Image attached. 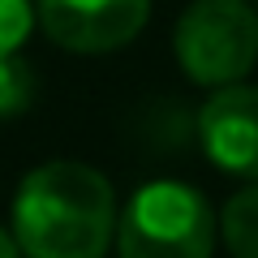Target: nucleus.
Listing matches in <instances>:
<instances>
[{"instance_id":"obj_1","label":"nucleus","mask_w":258,"mask_h":258,"mask_svg":"<svg viewBox=\"0 0 258 258\" xmlns=\"http://www.w3.org/2000/svg\"><path fill=\"white\" fill-rule=\"evenodd\" d=\"M13 237L35 258H99L116 237L108 176L74 159L35 168L13 203Z\"/></svg>"},{"instance_id":"obj_2","label":"nucleus","mask_w":258,"mask_h":258,"mask_svg":"<svg viewBox=\"0 0 258 258\" xmlns=\"http://www.w3.org/2000/svg\"><path fill=\"white\" fill-rule=\"evenodd\" d=\"M220 224L198 189L185 181L142 185L116 215V249L125 258H207Z\"/></svg>"},{"instance_id":"obj_3","label":"nucleus","mask_w":258,"mask_h":258,"mask_svg":"<svg viewBox=\"0 0 258 258\" xmlns=\"http://www.w3.org/2000/svg\"><path fill=\"white\" fill-rule=\"evenodd\" d=\"M172 47L194 82H241L258 60V13L245 0H194L176 22Z\"/></svg>"},{"instance_id":"obj_4","label":"nucleus","mask_w":258,"mask_h":258,"mask_svg":"<svg viewBox=\"0 0 258 258\" xmlns=\"http://www.w3.org/2000/svg\"><path fill=\"white\" fill-rule=\"evenodd\" d=\"M47 39L64 52H116L147 26L151 0H35Z\"/></svg>"},{"instance_id":"obj_5","label":"nucleus","mask_w":258,"mask_h":258,"mask_svg":"<svg viewBox=\"0 0 258 258\" xmlns=\"http://www.w3.org/2000/svg\"><path fill=\"white\" fill-rule=\"evenodd\" d=\"M198 138L220 172L258 181V86H220L203 103Z\"/></svg>"},{"instance_id":"obj_6","label":"nucleus","mask_w":258,"mask_h":258,"mask_svg":"<svg viewBox=\"0 0 258 258\" xmlns=\"http://www.w3.org/2000/svg\"><path fill=\"white\" fill-rule=\"evenodd\" d=\"M220 237L232 254L258 258V185L232 194V203L220 215Z\"/></svg>"},{"instance_id":"obj_7","label":"nucleus","mask_w":258,"mask_h":258,"mask_svg":"<svg viewBox=\"0 0 258 258\" xmlns=\"http://www.w3.org/2000/svg\"><path fill=\"white\" fill-rule=\"evenodd\" d=\"M35 99V69L13 52H0V116H18Z\"/></svg>"},{"instance_id":"obj_8","label":"nucleus","mask_w":258,"mask_h":258,"mask_svg":"<svg viewBox=\"0 0 258 258\" xmlns=\"http://www.w3.org/2000/svg\"><path fill=\"white\" fill-rule=\"evenodd\" d=\"M39 22L35 0H0V52H18Z\"/></svg>"},{"instance_id":"obj_9","label":"nucleus","mask_w":258,"mask_h":258,"mask_svg":"<svg viewBox=\"0 0 258 258\" xmlns=\"http://www.w3.org/2000/svg\"><path fill=\"white\" fill-rule=\"evenodd\" d=\"M18 237H9V232H0V258H13V254H18Z\"/></svg>"}]
</instances>
